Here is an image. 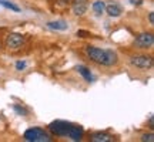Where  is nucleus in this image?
<instances>
[{"mask_svg": "<svg viewBox=\"0 0 154 142\" xmlns=\"http://www.w3.org/2000/svg\"><path fill=\"white\" fill-rule=\"evenodd\" d=\"M149 22H150V24H154V14H153V11L149 14Z\"/></svg>", "mask_w": 154, "mask_h": 142, "instance_id": "nucleus-19", "label": "nucleus"}, {"mask_svg": "<svg viewBox=\"0 0 154 142\" xmlns=\"http://www.w3.org/2000/svg\"><path fill=\"white\" fill-rule=\"evenodd\" d=\"M106 11H107V14L110 17H119L121 16V13H123V6L120 3H117V1H113L110 4L106 6Z\"/></svg>", "mask_w": 154, "mask_h": 142, "instance_id": "nucleus-8", "label": "nucleus"}, {"mask_svg": "<svg viewBox=\"0 0 154 142\" xmlns=\"http://www.w3.org/2000/svg\"><path fill=\"white\" fill-rule=\"evenodd\" d=\"M84 51H86V55L88 58L93 63L99 64V66L111 67L119 61V55H117L114 50L100 49V47H96V46H87L84 49Z\"/></svg>", "mask_w": 154, "mask_h": 142, "instance_id": "nucleus-1", "label": "nucleus"}, {"mask_svg": "<svg viewBox=\"0 0 154 142\" xmlns=\"http://www.w3.org/2000/svg\"><path fill=\"white\" fill-rule=\"evenodd\" d=\"M5 44L9 50H19L24 44V36L19 33H11L6 37Z\"/></svg>", "mask_w": 154, "mask_h": 142, "instance_id": "nucleus-6", "label": "nucleus"}, {"mask_svg": "<svg viewBox=\"0 0 154 142\" xmlns=\"http://www.w3.org/2000/svg\"><path fill=\"white\" fill-rule=\"evenodd\" d=\"M154 44V37L151 33H141L138 34L136 40H134V47L140 50H147L151 49Z\"/></svg>", "mask_w": 154, "mask_h": 142, "instance_id": "nucleus-5", "label": "nucleus"}, {"mask_svg": "<svg viewBox=\"0 0 154 142\" xmlns=\"http://www.w3.org/2000/svg\"><path fill=\"white\" fill-rule=\"evenodd\" d=\"M16 68L19 71L24 70V68H26V63H24V61H17V63H16Z\"/></svg>", "mask_w": 154, "mask_h": 142, "instance_id": "nucleus-17", "label": "nucleus"}, {"mask_svg": "<svg viewBox=\"0 0 154 142\" xmlns=\"http://www.w3.org/2000/svg\"><path fill=\"white\" fill-rule=\"evenodd\" d=\"M76 70L79 71V74H82V77L86 80L87 82H91L93 81V74H91V71L88 70L87 67H84V66H79L76 67Z\"/></svg>", "mask_w": 154, "mask_h": 142, "instance_id": "nucleus-11", "label": "nucleus"}, {"mask_svg": "<svg viewBox=\"0 0 154 142\" xmlns=\"http://www.w3.org/2000/svg\"><path fill=\"white\" fill-rule=\"evenodd\" d=\"M149 124H150V128H153V117H150V121H149Z\"/></svg>", "mask_w": 154, "mask_h": 142, "instance_id": "nucleus-20", "label": "nucleus"}, {"mask_svg": "<svg viewBox=\"0 0 154 142\" xmlns=\"http://www.w3.org/2000/svg\"><path fill=\"white\" fill-rule=\"evenodd\" d=\"M0 6H3V7H6V9H9V10L11 11H20V7L16 4H13V3H10V1H6V0H0Z\"/></svg>", "mask_w": 154, "mask_h": 142, "instance_id": "nucleus-14", "label": "nucleus"}, {"mask_svg": "<svg viewBox=\"0 0 154 142\" xmlns=\"http://www.w3.org/2000/svg\"><path fill=\"white\" fill-rule=\"evenodd\" d=\"M24 141L27 142H51L53 141V138L50 135L47 131H44L43 128H37V126H34V128H29L27 131L24 132Z\"/></svg>", "mask_w": 154, "mask_h": 142, "instance_id": "nucleus-2", "label": "nucleus"}, {"mask_svg": "<svg viewBox=\"0 0 154 142\" xmlns=\"http://www.w3.org/2000/svg\"><path fill=\"white\" fill-rule=\"evenodd\" d=\"M93 11L96 13V16H101L104 13V9H106V3L103 0H96L93 3Z\"/></svg>", "mask_w": 154, "mask_h": 142, "instance_id": "nucleus-13", "label": "nucleus"}, {"mask_svg": "<svg viewBox=\"0 0 154 142\" xmlns=\"http://www.w3.org/2000/svg\"><path fill=\"white\" fill-rule=\"evenodd\" d=\"M141 141H149V142H153L154 141V135L150 132V134H144L141 135Z\"/></svg>", "mask_w": 154, "mask_h": 142, "instance_id": "nucleus-16", "label": "nucleus"}, {"mask_svg": "<svg viewBox=\"0 0 154 142\" xmlns=\"http://www.w3.org/2000/svg\"><path fill=\"white\" fill-rule=\"evenodd\" d=\"M131 66L141 68V70H149L153 67V57L147 54H136L130 57Z\"/></svg>", "mask_w": 154, "mask_h": 142, "instance_id": "nucleus-4", "label": "nucleus"}, {"mask_svg": "<svg viewBox=\"0 0 154 142\" xmlns=\"http://www.w3.org/2000/svg\"><path fill=\"white\" fill-rule=\"evenodd\" d=\"M73 124L66 122V121H53L49 124V131L54 137H67L69 132L72 129Z\"/></svg>", "mask_w": 154, "mask_h": 142, "instance_id": "nucleus-3", "label": "nucleus"}, {"mask_svg": "<svg viewBox=\"0 0 154 142\" xmlns=\"http://www.w3.org/2000/svg\"><path fill=\"white\" fill-rule=\"evenodd\" d=\"M13 108H14V111H16L19 115H23V117H26V115L29 114V109H26L24 107H20L19 104H14V105H13Z\"/></svg>", "mask_w": 154, "mask_h": 142, "instance_id": "nucleus-15", "label": "nucleus"}, {"mask_svg": "<svg viewBox=\"0 0 154 142\" xmlns=\"http://www.w3.org/2000/svg\"><path fill=\"white\" fill-rule=\"evenodd\" d=\"M83 135H84V129H83V126L73 124L72 129H70V132H69V135H67V137L70 138V139H73V141H82Z\"/></svg>", "mask_w": 154, "mask_h": 142, "instance_id": "nucleus-9", "label": "nucleus"}, {"mask_svg": "<svg viewBox=\"0 0 154 142\" xmlns=\"http://www.w3.org/2000/svg\"><path fill=\"white\" fill-rule=\"evenodd\" d=\"M90 141L93 142H109L113 141V137L110 134H106V132H96L90 135Z\"/></svg>", "mask_w": 154, "mask_h": 142, "instance_id": "nucleus-10", "label": "nucleus"}, {"mask_svg": "<svg viewBox=\"0 0 154 142\" xmlns=\"http://www.w3.org/2000/svg\"><path fill=\"white\" fill-rule=\"evenodd\" d=\"M47 26L50 28H53V30H67L69 28V24L66 22H63V20H56V22H49L47 23Z\"/></svg>", "mask_w": 154, "mask_h": 142, "instance_id": "nucleus-12", "label": "nucleus"}, {"mask_svg": "<svg viewBox=\"0 0 154 142\" xmlns=\"http://www.w3.org/2000/svg\"><path fill=\"white\" fill-rule=\"evenodd\" d=\"M77 36H80V37H90V36H91V33L84 31V30H79V31H77Z\"/></svg>", "mask_w": 154, "mask_h": 142, "instance_id": "nucleus-18", "label": "nucleus"}, {"mask_svg": "<svg viewBox=\"0 0 154 142\" xmlns=\"http://www.w3.org/2000/svg\"><path fill=\"white\" fill-rule=\"evenodd\" d=\"M88 7V0H73V13L76 16H83Z\"/></svg>", "mask_w": 154, "mask_h": 142, "instance_id": "nucleus-7", "label": "nucleus"}]
</instances>
